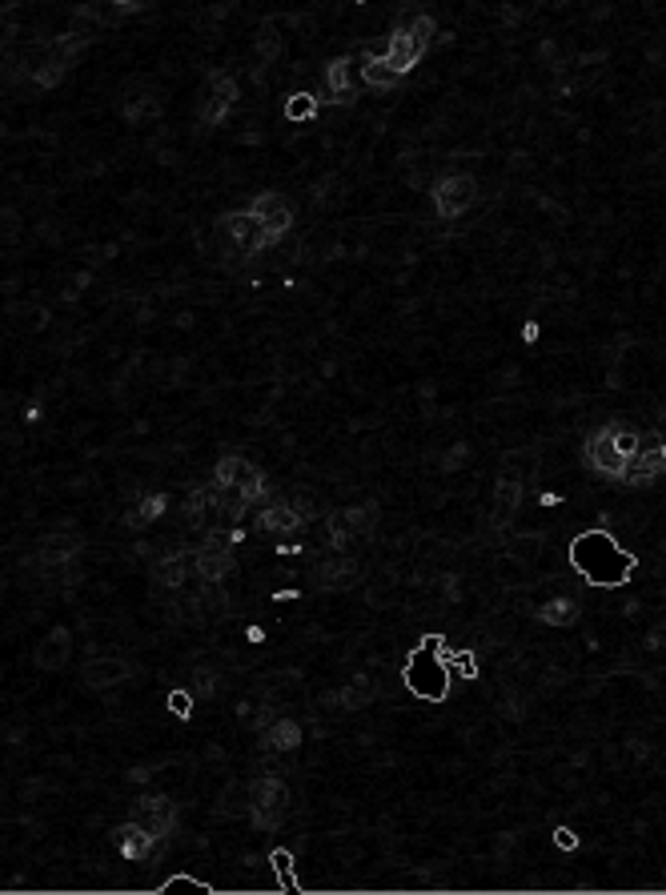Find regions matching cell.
<instances>
[{
	"instance_id": "9a60e30c",
	"label": "cell",
	"mask_w": 666,
	"mask_h": 895,
	"mask_svg": "<svg viewBox=\"0 0 666 895\" xmlns=\"http://www.w3.org/2000/svg\"><path fill=\"white\" fill-rule=\"evenodd\" d=\"M325 85H329V97L338 101V105H350L354 101V65L342 57V61H333L329 65V73H325Z\"/></svg>"
},
{
	"instance_id": "52a82bcc",
	"label": "cell",
	"mask_w": 666,
	"mask_h": 895,
	"mask_svg": "<svg viewBox=\"0 0 666 895\" xmlns=\"http://www.w3.org/2000/svg\"><path fill=\"white\" fill-rule=\"evenodd\" d=\"M249 213L257 217V225H261L273 241H281V237L289 233V225H293V209H289V201L277 197V193H261V197L249 205Z\"/></svg>"
},
{
	"instance_id": "d6a6232c",
	"label": "cell",
	"mask_w": 666,
	"mask_h": 895,
	"mask_svg": "<svg viewBox=\"0 0 666 895\" xmlns=\"http://www.w3.org/2000/svg\"><path fill=\"white\" fill-rule=\"evenodd\" d=\"M109 5H113L117 13H137V9H141V0H109Z\"/></svg>"
},
{
	"instance_id": "9c48e42d",
	"label": "cell",
	"mask_w": 666,
	"mask_h": 895,
	"mask_svg": "<svg viewBox=\"0 0 666 895\" xmlns=\"http://www.w3.org/2000/svg\"><path fill=\"white\" fill-rule=\"evenodd\" d=\"M173 819H177V811H173V803L165 795H149V799H137L133 803V823H141L157 839H165L173 831Z\"/></svg>"
},
{
	"instance_id": "7a4b0ae2",
	"label": "cell",
	"mask_w": 666,
	"mask_h": 895,
	"mask_svg": "<svg viewBox=\"0 0 666 895\" xmlns=\"http://www.w3.org/2000/svg\"><path fill=\"white\" fill-rule=\"evenodd\" d=\"M402 679H406V687H410L418 699L442 703V699L450 695V667L438 659V639H426V643L406 659Z\"/></svg>"
},
{
	"instance_id": "1f68e13d",
	"label": "cell",
	"mask_w": 666,
	"mask_h": 895,
	"mask_svg": "<svg viewBox=\"0 0 666 895\" xmlns=\"http://www.w3.org/2000/svg\"><path fill=\"white\" fill-rule=\"evenodd\" d=\"M169 711H177V715L185 719V715H189V695H185V691H173V695H169Z\"/></svg>"
},
{
	"instance_id": "2e32d148",
	"label": "cell",
	"mask_w": 666,
	"mask_h": 895,
	"mask_svg": "<svg viewBox=\"0 0 666 895\" xmlns=\"http://www.w3.org/2000/svg\"><path fill=\"white\" fill-rule=\"evenodd\" d=\"M121 679H129V663H121V659H93L85 667L89 687H117Z\"/></svg>"
},
{
	"instance_id": "6da1fadb",
	"label": "cell",
	"mask_w": 666,
	"mask_h": 895,
	"mask_svg": "<svg viewBox=\"0 0 666 895\" xmlns=\"http://www.w3.org/2000/svg\"><path fill=\"white\" fill-rule=\"evenodd\" d=\"M570 562L582 578H590L594 586H618L630 578L634 570V558L606 534V530H590V534H578L574 546H570Z\"/></svg>"
},
{
	"instance_id": "44dd1931",
	"label": "cell",
	"mask_w": 666,
	"mask_h": 895,
	"mask_svg": "<svg viewBox=\"0 0 666 895\" xmlns=\"http://www.w3.org/2000/svg\"><path fill=\"white\" fill-rule=\"evenodd\" d=\"M370 695H374V683H370L366 675H354V679L338 691V707H346V711H362V707L370 703Z\"/></svg>"
},
{
	"instance_id": "30bf717a",
	"label": "cell",
	"mask_w": 666,
	"mask_h": 895,
	"mask_svg": "<svg viewBox=\"0 0 666 895\" xmlns=\"http://www.w3.org/2000/svg\"><path fill=\"white\" fill-rule=\"evenodd\" d=\"M229 542L221 538V534H213L197 554H193V570L205 578V582H217V578H225L229 570H233V554L225 550Z\"/></svg>"
},
{
	"instance_id": "d6986e66",
	"label": "cell",
	"mask_w": 666,
	"mask_h": 895,
	"mask_svg": "<svg viewBox=\"0 0 666 895\" xmlns=\"http://www.w3.org/2000/svg\"><path fill=\"white\" fill-rule=\"evenodd\" d=\"M261 526H265L269 534H289V530L301 526V514H297L293 506H285V502H273V506L261 510Z\"/></svg>"
},
{
	"instance_id": "ac0fdd59",
	"label": "cell",
	"mask_w": 666,
	"mask_h": 895,
	"mask_svg": "<svg viewBox=\"0 0 666 895\" xmlns=\"http://www.w3.org/2000/svg\"><path fill=\"white\" fill-rule=\"evenodd\" d=\"M518 502H522V486H518V478H502V482L494 486V522H510L514 510H518Z\"/></svg>"
},
{
	"instance_id": "8fae6325",
	"label": "cell",
	"mask_w": 666,
	"mask_h": 895,
	"mask_svg": "<svg viewBox=\"0 0 666 895\" xmlns=\"http://www.w3.org/2000/svg\"><path fill=\"white\" fill-rule=\"evenodd\" d=\"M109 839H113V847H117L125 859H149V855H153V847H157V835H153V831H145V827H141V823H133V819H129V823H121Z\"/></svg>"
},
{
	"instance_id": "5bb4252c",
	"label": "cell",
	"mask_w": 666,
	"mask_h": 895,
	"mask_svg": "<svg viewBox=\"0 0 666 895\" xmlns=\"http://www.w3.org/2000/svg\"><path fill=\"white\" fill-rule=\"evenodd\" d=\"M233 101H237V85L229 81V77H217L213 81V93H209V105H205V125H221L225 121V113L233 109Z\"/></svg>"
},
{
	"instance_id": "8992f818",
	"label": "cell",
	"mask_w": 666,
	"mask_h": 895,
	"mask_svg": "<svg viewBox=\"0 0 666 895\" xmlns=\"http://www.w3.org/2000/svg\"><path fill=\"white\" fill-rule=\"evenodd\" d=\"M221 229H225V237L241 249V253H261L265 245H273V237L257 225V217L245 209V213H229V217H221Z\"/></svg>"
},
{
	"instance_id": "603a6c76",
	"label": "cell",
	"mask_w": 666,
	"mask_h": 895,
	"mask_svg": "<svg viewBox=\"0 0 666 895\" xmlns=\"http://www.w3.org/2000/svg\"><path fill=\"white\" fill-rule=\"evenodd\" d=\"M362 77H366V85H374V89H390V85L402 81V77L386 65V57H366V61H362Z\"/></svg>"
},
{
	"instance_id": "ba28073f",
	"label": "cell",
	"mask_w": 666,
	"mask_h": 895,
	"mask_svg": "<svg viewBox=\"0 0 666 895\" xmlns=\"http://www.w3.org/2000/svg\"><path fill=\"white\" fill-rule=\"evenodd\" d=\"M614 430H618V422H610V426H606V430L590 442V462H594V470H598V474H606V478H622V474H626V466H630V458L618 450Z\"/></svg>"
},
{
	"instance_id": "83f0119b",
	"label": "cell",
	"mask_w": 666,
	"mask_h": 895,
	"mask_svg": "<svg viewBox=\"0 0 666 895\" xmlns=\"http://www.w3.org/2000/svg\"><path fill=\"white\" fill-rule=\"evenodd\" d=\"M313 113H317V105H313L309 93H301V97L289 101V117H293V121H305V117H313Z\"/></svg>"
},
{
	"instance_id": "277c9868",
	"label": "cell",
	"mask_w": 666,
	"mask_h": 895,
	"mask_svg": "<svg viewBox=\"0 0 666 895\" xmlns=\"http://www.w3.org/2000/svg\"><path fill=\"white\" fill-rule=\"evenodd\" d=\"M249 807H253V823H257V827H277V823L285 819V811H289V791H285V783H281L277 775L257 779V783H253V799H249Z\"/></svg>"
},
{
	"instance_id": "3957f363",
	"label": "cell",
	"mask_w": 666,
	"mask_h": 895,
	"mask_svg": "<svg viewBox=\"0 0 666 895\" xmlns=\"http://www.w3.org/2000/svg\"><path fill=\"white\" fill-rule=\"evenodd\" d=\"M213 482H217V486H229V490H237V494H245L249 502H257V498L265 494V478H261V470H257L249 458H241V454H225V458L217 462V470H213Z\"/></svg>"
},
{
	"instance_id": "d4e9b609",
	"label": "cell",
	"mask_w": 666,
	"mask_h": 895,
	"mask_svg": "<svg viewBox=\"0 0 666 895\" xmlns=\"http://www.w3.org/2000/svg\"><path fill=\"white\" fill-rule=\"evenodd\" d=\"M209 510H213V490H193L189 502H185V518H189L193 526H201Z\"/></svg>"
},
{
	"instance_id": "f1b7e54d",
	"label": "cell",
	"mask_w": 666,
	"mask_h": 895,
	"mask_svg": "<svg viewBox=\"0 0 666 895\" xmlns=\"http://www.w3.org/2000/svg\"><path fill=\"white\" fill-rule=\"evenodd\" d=\"M65 77V61H53V65H45L41 73H37V85H57Z\"/></svg>"
},
{
	"instance_id": "4fadbf2b",
	"label": "cell",
	"mask_w": 666,
	"mask_h": 895,
	"mask_svg": "<svg viewBox=\"0 0 666 895\" xmlns=\"http://www.w3.org/2000/svg\"><path fill=\"white\" fill-rule=\"evenodd\" d=\"M77 550H81V538L73 530H53V534L41 538L37 558H41V566H61V562L77 558Z\"/></svg>"
},
{
	"instance_id": "7402d4cb",
	"label": "cell",
	"mask_w": 666,
	"mask_h": 895,
	"mask_svg": "<svg viewBox=\"0 0 666 895\" xmlns=\"http://www.w3.org/2000/svg\"><path fill=\"white\" fill-rule=\"evenodd\" d=\"M301 743V723H293V719H277V723H269V731H265V747H273V751H289V747H297Z\"/></svg>"
},
{
	"instance_id": "4dcf8cb0",
	"label": "cell",
	"mask_w": 666,
	"mask_h": 895,
	"mask_svg": "<svg viewBox=\"0 0 666 895\" xmlns=\"http://www.w3.org/2000/svg\"><path fill=\"white\" fill-rule=\"evenodd\" d=\"M273 867L281 871V883L289 887V867H293V855H289V851H273Z\"/></svg>"
},
{
	"instance_id": "ffe728a7",
	"label": "cell",
	"mask_w": 666,
	"mask_h": 895,
	"mask_svg": "<svg viewBox=\"0 0 666 895\" xmlns=\"http://www.w3.org/2000/svg\"><path fill=\"white\" fill-rule=\"evenodd\" d=\"M193 558L185 554V550H173V554H165L157 566H153V578L157 582H165V586H181L185 582V566H189Z\"/></svg>"
},
{
	"instance_id": "f546056e",
	"label": "cell",
	"mask_w": 666,
	"mask_h": 895,
	"mask_svg": "<svg viewBox=\"0 0 666 895\" xmlns=\"http://www.w3.org/2000/svg\"><path fill=\"white\" fill-rule=\"evenodd\" d=\"M137 101H141V105H129V109H125L129 121H137V117H153V113H157V101H153V97H137Z\"/></svg>"
},
{
	"instance_id": "5b68a950",
	"label": "cell",
	"mask_w": 666,
	"mask_h": 895,
	"mask_svg": "<svg viewBox=\"0 0 666 895\" xmlns=\"http://www.w3.org/2000/svg\"><path fill=\"white\" fill-rule=\"evenodd\" d=\"M474 197H478V185H474V177H466V173H450V177H442V181L434 185V209H438L442 217H462V213L474 205Z\"/></svg>"
},
{
	"instance_id": "e0dca14e",
	"label": "cell",
	"mask_w": 666,
	"mask_h": 895,
	"mask_svg": "<svg viewBox=\"0 0 666 895\" xmlns=\"http://www.w3.org/2000/svg\"><path fill=\"white\" fill-rule=\"evenodd\" d=\"M69 643H73V635L65 631V627H57L45 643H41V651H37V663L41 667H49V671H57V667H65L69 663Z\"/></svg>"
},
{
	"instance_id": "484cf974",
	"label": "cell",
	"mask_w": 666,
	"mask_h": 895,
	"mask_svg": "<svg viewBox=\"0 0 666 895\" xmlns=\"http://www.w3.org/2000/svg\"><path fill=\"white\" fill-rule=\"evenodd\" d=\"M542 623H550V627H566V623H574V603H570V599L546 603V607H542Z\"/></svg>"
},
{
	"instance_id": "4316f807",
	"label": "cell",
	"mask_w": 666,
	"mask_h": 895,
	"mask_svg": "<svg viewBox=\"0 0 666 895\" xmlns=\"http://www.w3.org/2000/svg\"><path fill=\"white\" fill-rule=\"evenodd\" d=\"M410 37L426 49V45H430V37H434V21H430V17H414V21H410Z\"/></svg>"
},
{
	"instance_id": "cb8c5ba5",
	"label": "cell",
	"mask_w": 666,
	"mask_h": 895,
	"mask_svg": "<svg viewBox=\"0 0 666 895\" xmlns=\"http://www.w3.org/2000/svg\"><path fill=\"white\" fill-rule=\"evenodd\" d=\"M165 506H169V498H165V494H145V498L137 502V510L129 514V522H133V526H145V522H157V518L165 514Z\"/></svg>"
},
{
	"instance_id": "7c38bea8",
	"label": "cell",
	"mask_w": 666,
	"mask_h": 895,
	"mask_svg": "<svg viewBox=\"0 0 666 895\" xmlns=\"http://www.w3.org/2000/svg\"><path fill=\"white\" fill-rule=\"evenodd\" d=\"M422 53H426V49H422V45H418V41L410 37V29H398V33L390 37V49H386V65H390V69H394L398 77H406V73H410V69H414L418 61H422Z\"/></svg>"
}]
</instances>
